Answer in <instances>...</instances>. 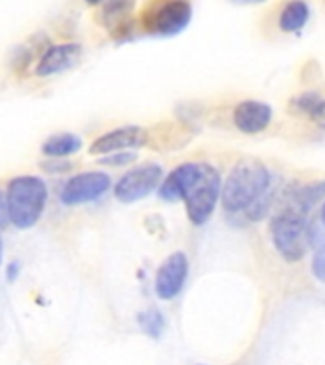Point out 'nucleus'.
I'll use <instances>...</instances> for the list:
<instances>
[{
  "label": "nucleus",
  "mask_w": 325,
  "mask_h": 365,
  "mask_svg": "<svg viewBox=\"0 0 325 365\" xmlns=\"http://www.w3.org/2000/svg\"><path fill=\"white\" fill-rule=\"evenodd\" d=\"M272 175L261 160L244 158L234 165L222 182L221 202L227 213L245 211L270 185Z\"/></svg>",
  "instance_id": "nucleus-1"
},
{
  "label": "nucleus",
  "mask_w": 325,
  "mask_h": 365,
  "mask_svg": "<svg viewBox=\"0 0 325 365\" xmlns=\"http://www.w3.org/2000/svg\"><path fill=\"white\" fill-rule=\"evenodd\" d=\"M8 215L14 227L27 230L40 221L48 202V187L40 177L21 175L11 179L6 190Z\"/></svg>",
  "instance_id": "nucleus-2"
},
{
  "label": "nucleus",
  "mask_w": 325,
  "mask_h": 365,
  "mask_svg": "<svg viewBox=\"0 0 325 365\" xmlns=\"http://www.w3.org/2000/svg\"><path fill=\"white\" fill-rule=\"evenodd\" d=\"M270 236L282 259L299 262L314 245V227L310 217L296 215L291 211H276L270 221Z\"/></svg>",
  "instance_id": "nucleus-3"
},
{
  "label": "nucleus",
  "mask_w": 325,
  "mask_h": 365,
  "mask_svg": "<svg viewBox=\"0 0 325 365\" xmlns=\"http://www.w3.org/2000/svg\"><path fill=\"white\" fill-rule=\"evenodd\" d=\"M222 181L219 171L210 164L200 165V173L196 181L185 194V205H187V215L192 225L202 227L210 221L213 211H215L219 198H221Z\"/></svg>",
  "instance_id": "nucleus-4"
},
{
  "label": "nucleus",
  "mask_w": 325,
  "mask_h": 365,
  "mask_svg": "<svg viewBox=\"0 0 325 365\" xmlns=\"http://www.w3.org/2000/svg\"><path fill=\"white\" fill-rule=\"evenodd\" d=\"M192 19L190 0H154L143 14V29L156 36H175Z\"/></svg>",
  "instance_id": "nucleus-5"
},
{
  "label": "nucleus",
  "mask_w": 325,
  "mask_h": 365,
  "mask_svg": "<svg viewBox=\"0 0 325 365\" xmlns=\"http://www.w3.org/2000/svg\"><path fill=\"white\" fill-rule=\"evenodd\" d=\"M164 170L158 164H143L139 168L125 171L120 181L114 185V196L122 204H133L147 198L162 185Z\"/></svg>",
  "instance_id": "nucleus-6"
},
{
  "label": "nucleus",
  "mask_w": 325,
  "mask_h": 365,
  "mask_svg": "<svg viewBox=\"0 0 325 365\" xmlns=\"http://www.w3.org/2000/svg\"><path fill=\"white\" fill-rule=\"evenodd\" d=\"M110 188V177L103 171H84L65 182L61 202L65 205H80L96 202Z\"/></svg>",
  "instance_id": "nucleus-7"
},
{
  "label": "nucleus",
  "mask_w": 325,
  "mask_h": 365,
  "mask_svg": "<svg viewBox=\"0 0 325 365\" xmlns=\"http://www.w3.org/2000/svg\"><path fill=\"white\" fill-rule=\"evenodd\" d=\"M188 278V259L182 251H175L165 259L156 270L154 278V293L162 301L175 299L185 287Z\"/></svg>",
  "instance_id": "nucleus-8"
},
{
  "label": "nucleus",
  "mask_w": 325,
  "mask_h": 365,
  "mask_svg": "<svg viewBox=\"0 0 325 365\" xmlns=\"http://www.w3.org/2000/svg\"><path fill=\"white\" fill-rule=\"evenodd\" d=\"M325 198V179L324 181L306 182V185H289L284 192H279L278 210L291 211L296 215L310 217L312 210Z\"/></svg>",
  "instance_id": "nucleus-9"
},
{
  "label": "nucleus",
  "mask_w": 325,
  "mask_h": 365,
  "mask_svg": "<svg viewBox=\"0 0 325 365\" xmlns=\"http://www.w3.org/2000/svg\"><path fill=\"white\" fill-rule=\"evenodd\" d=\"M147 141L148 133L141 125H122V128H116V130L97 137L96 141L91 143L90 154L107 156V154L128 150V148H139L147 145Z\"/></svg>",
  "instance_id": "nucleus-10"
},
{
  "label": "nucleus",
  "mask_w": 325,
  "mask_h": 365,
  "mask_svg": "<svg viewBox=\"0 0 325 365\" xmlns=\"http://www.w3.org/2000/svg\"><path fill=\"white\" fill-rule=\"evenodd\" d=\"M82 59V46L76 42H67V44H56L44 51L36 65V76L48 78L53 74H61L65 71H71L76 67Z\"/></svg>",
  "instance_id": "nucleus-11"
},
{
  "label": "nucleus",
  "mask_w": 325,
  "mask_h": 365,
  "mask_svg": "<svg viewBox=\"0 0 325 365\" xmlns=\"http://www.w3.org/2000/svg\"><path fill=\"white\" fill-rule=\"evenodd\" d=\"M232 122L242 133L255 135L261 133L272 122V108L262 101H242L232 113Z\"/></svg>",
  "instance_id": "nucleus-12"
},
{
  "label": "nucleus",
  "mask_w": 325,
  "mask_h": 365,
  "mask_svg": "<svg viewBox=\"0 0 325 365\" xmlns=\"http://www.w3.org/2000/svg\"><path fill=\"white\" fill-rule=\"evenodd\" d=\"M200 165L196 162H188V164L177 165L175 170L171 171L170 175L165 177L162 185L158 187V196L164 202H177V200L185 198V194L190 188L196 177L200 173Z\"/></svg>",
  "instance_id": "nucleus-13"
},
{
  "label": "nucleus",
  "mask_w": 325,
  "mask_h": 365,
  "mask_svg": "<svg viewBox=\"0 0 325 365\" xmlns=\"http://www.w3.org/2000/svg\"><path fill=\"white\" fill-rule=\"evenodd\" d=\"M291 110L293 113L304 114L312 120L314 124L325 130V93L318 90L302 91L291 101Z\"/></svg>",
  "instance_id": "nucleus-14"
},
{
  "label": "nucleus",
  "mask_w": 325,
  "mask_h": 365,
  "mask_svg": "<svg viewBox=\"0 0 325 365\" xmlns=\"http://www.w3.org/2000/svg\"><path fill=\"white\" fill-rule=\"evenodd\" d=\"M310 19V6L304 0H289L279 11V31L282 33L293 34L304 29Z\"/></svg>",
  "instance_id": "nucleus-15"
},
{
  "label": "nucleus",
  "mask_w": 325,
  "mask_h": 365,
  "mask_svg": "<svg viewBox=\"0 0 325 365\" xmlns=\"http://www.w3.org/2000/svg\"><path fill=\"white\" fill-rule=\"evenodd\" d=\"M82 148V139L74 133H57L42 145V154L48 158H67Z\"/></svg>",
  "instance_id": "nucleus-16"
},
{
  "label": "nucleus",
  "mask_w": 325,
  "mask_h": 365,
  "mask_svg": "<svg viewBox=\"0 0 325 365\" xmlns=\"http://www.w3.org/2000/svg\"><path fill=\"white\" fill-rule=\"evenodd\" d=\"M133 6H135V0H105L101 8L103 25L110 31L122 27L133 11Z\"/></svg>",
  "instance_id": "nucleus-17"
},
{
  "label": "nucleus",
  "mask_w": 325,
  "mask_h": 365,
  "mask_svg": "<svg viewBox=\"0 0 325 365\" xmlns=\"http://www.w3.org/2000/svg\"><path fill=\"white\" fill-rule=\"evenodd\" d=\"M278 194H279V182L272 177V181H270V185L264 188V192H262L261 196H259V198H257L255 202L247 207V210H245L247 219H249V221H262V219L270 213L272 205L278 202L279 198Z\"/></svg>",
  "instance_id": "nucleus-18"
},
{
  "label": "nucleus",
  "mask_w": 325,
  "mask_h": 365,
  "mask_svg": "<svg viewBox=\"0 0 325 365\" xmlns=\"http://www.w3.org/2000/svg\"><path fill=\"white\" fill-rule=\"evenodd\" d=\"M137 324H139L143 333L150 339H160L164 335L165 318L158 308H147V310L137 314Z\"/></svg>",
  "instance_id": "nucleus-19"
},
{
  "label": "nucleus",
  "mask_w": 325,
  "mask_h": 365,
  "mask_svg": "<svg viewBox=\"0 0 325 365\" xmlns=\"http://www.w3.org/2000/svg\"><path fill=\"white\" fill-rule=\"evenodd\" d=\"M137 154L135 153H113L103 156L101 164L110 165V168H124V165H130L131 162H135Z\"/></svg>",
  "instance_id": "nucleus-20"
},
{
  "label": "nucleus",
  "mask_w": 325,
  "mask_h": 365,
  "mask_svg": "<svg viewBox=\"0 0 325 365\" xmlns=\"http://www.w3.org/2000/svg\"><path fill=\"white\" fill-rule=\"evenodd\" d=\"M312 274L316 276V279H319L321 284H325V244L319 245L318 251L314 253Z\"/></svg>",
  "instance_id": "nucleus-21"
},
{
  "label": "nucleus",
  "mask_w": 325,
  "mask_h": 365,
  "mask_svg": "<svg viewBox=\"0 0 325 365\" xmlns=\"http://www.w3.org/2000/svg\"><path fill=\"white\" fill-rule=\"evenodd\" d=\"M53 160V165L48 162V164H42V170H48V171H53V173H57V171H67L68 168H71V164L68 162H63V158H51Z\"/></svg>",
  "instance_id": "nucleus-22"
},
{
  "label": "nucleus",
  "mask_w": 325,
  "mask_h": 365,
  "mask_svg": "<svg viewBox=\"0 0 325 365\" xmlns=\"http://www.w3.org/2000/svg\"><path fill=\"white\" fill-rule=\"evenodd\" d=\"M8 222H10V215H8V202H6L4 196L0 194V228H4Z\"/></svg>",
  "instance_id": "nucleus-23"
},
{
  "label": "nucleus",
  "mask_w": 325,
  "mask_h": 365,
  "mask_svg": "<svg viewBox=\"0 0 325 365\" xmlns=\"http://www.w3.org/2000/svg\"><path fill=\"white\" fill-rule=\"evenodd\" d=\"M228 2H232V4L238 6H255L262 4V2H267V0H228Z\"/></svg>",
  "instance_id": "nucleus-24"
},
{
  "label": "nucleus",
  "mask_w": 325,
  "mask_h": 365,
  "mask_svg": "<svg viewBox=\"0 0 325 365\" xmlns=\"http://www.w3.org/2000/svg\"><path fill=\"white\" fill-rule=\"evenodd\" d=\"M17 264L16 267H14V264H10V270H8V274H10V276H8V279H14L17 276Z\"/></svg>",
  "instance_id": "nucleus-25"
},
{
  "label": "nucleus",
  "mask_w": 325,
  "mask_h": 365,
  "mask_svg": "<svg viewBox=\"0 0 325 365\" xmlns=\"http://www.w3.org/2000/svg\"><path fill=\"white\" fill-rule=\"evenodd\" d=\"M103 0H86V4H90V6H97V4H101Z\"/></svg>",
  "instance_id": "nucleus-26"
},
{
  "label": "nucleus",
  "mask_w": 325,
  "mask_h": 365,
  "mask_svg": "<svg viewBox=\"0 0 325 365\" xmlns=\"http://www.w3.org/2000/svg\"><path fill=\"white\" fill-rule=\"evenodd\" d=\"M2 255H4V250H2V240H0V262H2Z\"/></svg>",
  "instance_id": "nucleus-27"
},
{
  "label": "nucleus",
  "mask_w": 325,
  "mask_h": 365,
  "mask_svg": "<svg viewBox=\"0 0 325 365\" xmlns=\"http://www.w3.org/2000/svg\"><path fill=\"white\" fill-rule=\"evenodd\" d=\"M321 221H324V225H325V204H324V207H321Z\"/></svg>",
  "instance_id": "nucleus-28"
}]
</instances>
